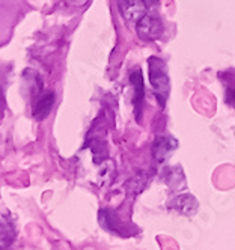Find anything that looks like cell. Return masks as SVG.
<instances>
[{
    "mask_svg": "<svg viewBox=\"0 0 235 250\" xmlns=\"http://www.w3.org/2000/svg\"><path fill=\"white\" fill-rule=\"evenodd\" d=\"M150 80L152 84L154 95L157 97L161 105H165L169 97V91H171V82L168 76L166 63L158 58L150 59Z\"/></svg>",
    "mask_w": 235,
    "mask_h": 250,
    "instance_id": "cell-1",
    "label": "cell"
},
{
    "mask_svg": "<svg viewBox=\"0 0 235 250\" xmlns=\"http://www.w3.org/2000/svg\"><path fill=\"white\" fill-rule=\"evenodd\" d=\"M136 32H137L139 37L142 40H145V41L158 40L161 37V33H163L161 20L158 19L157 15L145 14L136 24Z\"/></svg>",
    "mask_w": 235,
    "mask_h": 250,
    "instance_id": "cell-2",
    "label": "cell"
},
{
    "mask_svg": "<svg viewBox=\"0 0 235 250\" xmlns=\"http://www.w3.org/2000/svg\"><path fill=\"white\" fill-rule=\"evenodd\" d=\"M118 6L122 17L128 21H139L147 14L145 0H118Z\"/></svg>",
    "mask_w": 235,
    "mask_h": 250,
    "instance_id": "cell-3",
    "label": "cell"
},
{
    "mask_svg": "<svg viewBox=\"0 0 235 250\" xmlns=\"http://www.w3.org/2000/svg\"><path fill=\"white\" fill-rule=\"evenodd\" d=\"M178 148V142L172 136H160L152 145V155L155 162L161 163Z\"/></svg>",
    "mask_w": 235,
    "mask_h": 250,
    "instance_id": "cell-4",
    "label": "cell"
},
{
    "mask_svg": "<svg viewBox=\"0 0 235 250\" xmlns=\"http://www.w3.org/2000/svg\"><path fill=\"white\" fill-rule=\"evenodd\" d=\"M54 101H56V95H54L53 91L44 92V94H41L38 98H36L35 105H33V116H35V119H38V121L45 119L50 115L51 109H53Z\"/></svg>",
    "mask_w": 235,
    "mask_h": 250,
    "instance_id": "cell-5",
    "label": "cell"
},
{
    "mask_svg": "<svg viewBox=\"0 0 235 250\" xmlns=\"http://www.w3.org/2000/svg\"><path fill=\"white\" fill-rule=\"evenodd\" d=\"M24 91H27L29 97H40L43 91V80L41 77L32 69H26L23 76Z\"/></svg>",
    "mask_w": 235,
    "mask_h": 250,
    "instance_id": "cell-6",
    "label": "cell"
},
{
    "mask_svg": "<svg viewBox=\"0 0 235 250\" xmlns=\"http://www.w3.org/2000/svg\"><path fill=\"white\" fill-rule=\"evenodd\" d=\"M172 207L175 209H178L179 212L186 214V216H193V214L197 211V201L192 194H179V196H176V199L173 201Z\"/></svg>",
    "mask_w": 235,
    "mask_h": 250,
    "instance_id": "cell-7",
    "label": "cell"
},
{
    "mask_svg": "<svg viewBox=\"0 0 235 250\" xmlns=\"http://www.w3.org/2000/svg\"><path fill=\"white\" fill-rule=\"evenodd\" d=\"M130 82L134 86V104H136V112H139L140 104H142V98H143V79H142V73H139V71H134V73L130 76Z\"/></svg>",
    "mask_w": 235,
    "mask_h": 250,
    "instance_id": "cell-8",
    "label": "cell"
},
{
    "mask_svg": "<svg viewBox=\"0 0 235 250\" xmlns=\"http://www.w3.org/2000/svg\"><path fill=\"white\" fill-rule=\"evenodd\" d=\"M69 2L74 5H83V3H86V0H69Z\"/></svg>",
    "mask_w": 235,
    "mask_h": 250,
    "instance_id": "cell-9",
    "label": "cell"
},
{
    "mask_svg": "<svg viewBox=\"0 0 235 250\" xmlns=\"http://www.w3.org/2000/svg\"><path fill=\"white\" fill-rule=\"evenodd\" d=\"M3 112V97H2V94H0V113Z\"/></svg>",
    "mask_w": 235,
    "mask_h": 250,
    "instance_id": "cell-10",
    "label": "cell"
}]
</instances>
